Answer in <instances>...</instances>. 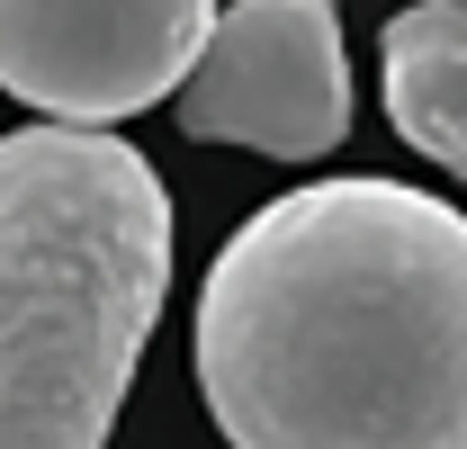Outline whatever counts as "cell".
I'll return each mask as SVG.
<instances>
[{
    "instance_id": "1",
    "label": "cell",
    "mask_w": 467,
    "mask_h": 449,
    "mask_svg": "<svg viewBox=\"0 0 467 449\" xmlns=\"http://www.w3.org/2000/svg\"><path fill=\"white\" fill-rule=\"evenodd\" d=\"M198 395L234 449H467V216L405 180L270 198L198 287Z\"/></svg>"
},
{
    "instance_id": "2",
    "label": "cell",
    "mask_w": 467,
    "mask_h": 449,
    "mask_svg": "<svg viewBox=\"0 0 467 449\" xmlns=\"http://www.w3.org/2000/svg\"><path fill=\"white\" fill-rule=\"evenodd\" d=\"M162 297V171L109 126L0 135V449H109Z\"/></svg>"
},
{
    "instance_id": "3",
    "label": "cell",
    "mask_w": 467,
    "mask_h": 449,
    "mask_svg": "<svg viewBox=\"0 0 467 449\" xmlns=\"http://www.w3.org/2000/svg\"><path fill=\"white\" fill-rule=\"evenodd\" d=\"M180 135L243 144L270 162H315L350 135V55L333 0H234L216 9L207 46L189 63Z\"/></svg>"
},
{
    "instance_id": "4",
    "label": "cell",
    "mask_w": 467,
    "mask_h": 449,
    "mask_svg": "<svg viewBox=\"0 0 467 449\" xmlns=\"http://www.w3.org/2000/svg\"><path fill=\"white\" fill-rule=\"evenodd\" d=\"M216 0H0V90L46 126H117L189 81Z\"/></svg>"
},
{
    "instance_id": "5",
    "label": "cell",
    "mask_w": 467,
    "mask_h": 449,
    "mask_svg": "<svg viewBox=\"0 0 467 449\" xmlns=\"http://www.w3.org/2000/svg\"><path fill=\"white\" fill-rule=\"evenodd\" d=\"M387 117L422 162L467 180V0H413L378 37Z\"/></svg>"
}]
</instances>
